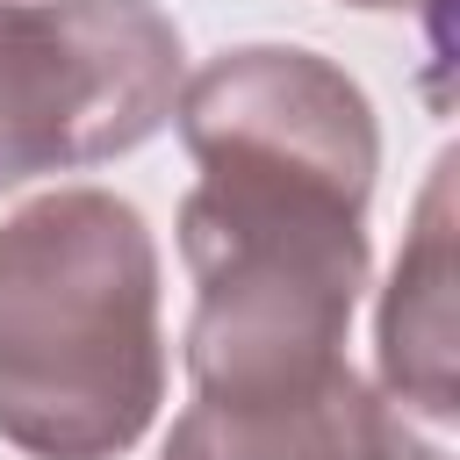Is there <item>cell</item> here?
Segmentation results:
<instances>
[{
    "mask_svg": "<svg viewBox=\"0 0 460 460\" xmlns=\"http://www.w3.org/2000/svg\"><path fill=\"white\" fill-rule=\"evenodd\" d=\"M165 402L158 237L108 187H50L0 223V438L122 460Z\"/></svg>",
    "mask_w": 460,
    "mask_h": 460,
    "instance_id": "obj_1",
    "label": "cell"
},
{
    "mask_svg": "<svg viewBox=\"0 0 460 460\" xmlns=\"http://www.w3.org/2000/svg\"><path fill=\"white\" fill-rule=\"evenodd\" d=\"M345 7H367V14H410V7H431V0H345Z\"/></svg>",
    "mask_w": 460,
    "mask_h": 460,
    "instance_id": "obj_7",
    "label": "cell"
},
{
    "mask_svg": "<svg viewBox=\"0 0 460 460\" xmlns=\"http://www.w3.org/2000/svg\"><path fill=\"white\" fill-rule=\"evenodd\" d=\"M180 79L187 50L158 0H0V194L151 144Z\"/></svg>",
    "mask_w": 460,
    "mask_h": 460,
    "instance_id": "obj_3",
    "label": "cell"
},
{
    "mask_svg": "<svg viewBox=\"0 0 460 460\" xmlns=\"http://www.w3.org/2000/svg\"><path fill=\"white\" fill-rule=\"evenodd\" d=\"M180 259L194 273V395L309 388L345 359L367 288V194L280 165H201L180 201Z\"/></svg>",
    "mask_w": 460,
    "mask_h": 460,
    "instance_id": "obj_2",
    "label": "cell"
},
{
    "mask_svg": "<svg viewBox=\"0 0 460 460\" xmlns=\"http://www.w3.org/2000/svg\"><path fill=\"white\" fill-rule=\"evenodd\" d=\"M381 388L402 417L453 424V151L431 165L417 230L381 295Z\"/></svg>",
    "mask_w": 460,
    "mask_h": 460,
    "instance_id": "obj_6",
    "label": "cell"
},
{
    "mask_svg": "<svg viewBox=\"0 0 460 460\" xmlns=\"http://www.w3.org/2000/svg\"><path fill=\"white\" fill-rule=\"evenodd\" d=\"M172 129L194 165H280L331 180L345 194H374L381 122L345 65L302 43H244L180 79Z\"/></svg>",
    "mask_w": 460,
    "mask_h": 460,
    "instance_id": "obj_4",
    "label": "cell"
},
{
    "mask_svg": "<svg viewBox=\"0 0 460 460\" xmlns=\"http://www.w3.org/2000/svg\"><path fill=\"white\" fill-rule=\"evenodd\" d=\"M165 460H446V438H424L388 395H374L338 359L309 388L237 402L194 395L172 417Z\"/></svg>",
    "mask_w": 460,
    "mask_h": 460,
    "instance_id": "obj_5",
    "label": "cell"
}]
</instances>
